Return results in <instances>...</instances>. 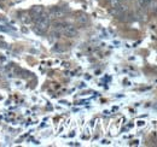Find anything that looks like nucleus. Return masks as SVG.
Returning a JSON list of instances; mask_svg holds the SVG:
<instances>
[{
	"label": "nucleus",
	"mask_w": 157,
	"mask_h": 147,
	"mask_svg": "<svg viewBox=\"0 0 157 147\" xmlns=\"http://www.w3.org/2000/svg\"><path fill=\"white\" fill-rule=\"evenodd\" d=\"M77 22L80 23V24L85 26L86 23L88 22V18H87V16H85V15H80V16L77 17Z\"/></svg>",
	"instance_id": "obj_6"
},
{
	"label": "nucleus",
	"mask_w": 157,
	"mask_h": 147,
	"mask_svg": "<svg viewBox=\"0 0 157 147\" xmlns=\"http://www.w3.org/2000/svg\"><path fill=\"white\" fill-rule=\"evenodd\" d=\"M148 10L152 13H157V0H151V1L148 4Z\"/></svg>",
	"instance_id": "obj_4"
},
{
	"label": "nucleus",
	"mask_w": 157,
	"mask_h": 147,
	"mask_svg": "<svg viewBox=\"0 0 157 147\" xmlns=\"http://www.w3.org/2000/svg\"><path fill=\"white\" fill-rule=\"evenodd\" d=\"M22 21L24 22V23H29V22L32 21V18H30L29 16H23V17H22Z\"/></svg>",
	"instance_id": "obj_8"
},
{
	"label": "nucleus",
	"mask_w": 157,
	"mask_h": 147,
	"mask_svg": "<svg viewBox=\"0 0 157 147\" xmlns=\"http://www.w3.org/2000/svg\"><path fill=\"white\" fill-rule=\"evenodd\" d=\"M150 1H151V0H137V4H138V6L140 9H145Z\"/></svg>",
	"instance_id": "obj_5"
},
{
	"label": "nucleus",
	"mask_w": 157,
	"mask_h": 147,
	"mask_svg": "<svg viewBox=\"0 0 157 147\" xmlns=\"http://www.w3.org/2000/svg\"><path fill=\"white\" fill-rule=\"evenodd\" d=\"M109 4L111 7H117L122 4V0H109Z\"/></svg>",
	"instance_id": "obj_7"
},
{
	"label": "nucleus",
	"mask_w": 157,
	"mask_h": 147,
	"mask_svg": "<svg viewBox=\"0 0 157 147\" xmlns=\"http://www.w3.org/2000/svg\"><path fill=\"white\" fill-rule=\"evenodd\" d=\"M42 12H44V9H42L41 6H34V7L30 10V13H32V19L34 21V19L39 18V17L42 15Z\"/></svg>",
	"instance_id": "obj_3"
},
{
	"label": "nucleus",
	"mask_w": 157,
	"mask_h": 147,
	"mask_svg": "<svg viewBox=\"0 0 157 147\" xmlns=\"http://www.w3.org/2000/svg\"><path fill=\"white\" fill-rule=\"evenodd\" d=\"M62 33L64 34L65 36H68V38H74V36H76L77 30H76V28H75L74 26H65Z\"/></svg>",
	"instance_id": "obj_2"
},
{
	"label": "nucleus",
	"mask_w": 157,
	"mask_h": 147,
	"mask_svg": "<svg viewBox=\"0 0 157 147\" xmlns=\"http://www.w3.org/2000/svg\"><path fill=\"white\" fill-rule=\"evenodd\" d=\"M49 15H50V18L61 19V18H63V17H64V11H63L62 9H59V7H55V9H52V10L50 11Z\"/></svg>",
	"instance_id": "obj_1"
}]
</instances>
